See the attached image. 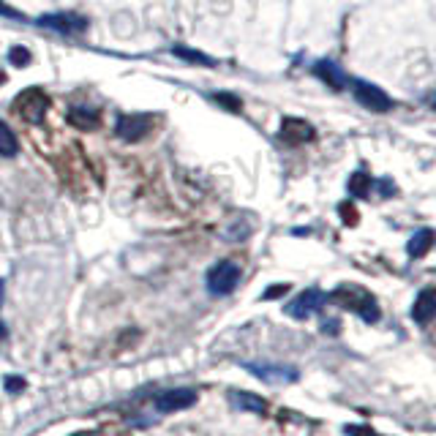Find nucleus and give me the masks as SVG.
<instances>
[{
  "instance_id": "obj_1",
  "label": "nucleus",
  "mask_w": 436,
  "mask_h": 436,
  "mask_svg": "<svg viewBox=\"0 0 436 436\" xmlns=\"http://www.w3.org/2000/svg\"><path fill=\"white\" fill-rule=\"evenodd\" d=\"M327 303L341 305V308H346V311L358 314L363 322H368V324H377L382 319V311H379L377 297H374L368 289H363V286H358V284L336 286V289L327 295Z\"/></svg>"
},
{
  "instance_id": "obj_2",
  "label": "nucleus",
  "mask_w": 436,
  "mask_h": 436,
  "mask_svg": "<svg viewBox=\"0 0 436 436\" xmlns=\"http://www.w3.org/2000/svg\"><path fill=\"white\" fill-rule=\"evenodd\" d=\"M240 278H243L240 265L232 262V259H221V262H216V265L208 270L205 284H208L210 295H216V297H227V295H232V292L237 289Z\"/></svg>"
},
{
  "instance_id": "obj_3",
  "label": "nucleus",
  "mask_w": 436,
  "mask_h": 436,
  "mask_svg": "<svg viewBox=\"0 0 436 436\" xmlns=\"http://www.w3.org/2000/svg\"><path fill=\"white\" fill-rule=\"evenodd\" d=\"M243 368L267 384H292L300 379V371L295 365H284V363H243Z\"/></svg>"
},
{
  "instance_id": "obj_4",
  "label": "nucleus",
  "mask_w": 436,
  "mask_h": 436,
  "mask_svg": "<svg viewBox=\"0 0 436 436\" xmlns=\"http://www.w3.org/2000/svg\"><path fill=\"white\" fill-rule=\"evenodd\" d=\"M349 88H352L355 98L360 101L365 110H371V112H390V110H393V101H390V95L384 93L382 88H377V85H371V82H363V79H355V76H349Z\"/></svg>"
},
{
  "instance_id": "obj_5",
  "label": "nucleus",
  "mask_w": 436,
  "mask_h": 436,
  "mask_svg": "<svg viewBox=\"0 0 436 436\" xmlns=\"http://www.w3.org/2000/svg\"><path fill=\"white\" fill-rule=\"evenodd\" d=\"M327 303V295H324L322 289H317V286H311V289H305L300 292L297 297H292L289 303L284 305V311L292 317V319H297V322H303L308 317H314L322 305Z\"/></svg>"
},
{
  "instance_id": "obj_6",
  "label": "nucleus",
  "mask_w": 436,
  "mask_h": 436,
  "mask_svg": "<svg viewBox=\"0 0 436 436\" xmlns=\"http://www.w3.org/2000/svg\"><path fill=\"white\" fill-rule=\"evenodd\" d=\"M47 107H49V98H47V93H44L41 88H28V90H22V93L17 95V104H14V110H17L28 123H33V126H38V123L44 120Z\"/></svg>"
},
{
  "instance_id": "obj_7",
  "label": "nucleus",
  "mask_w": 436,
  "mask_h": 436,
  "mask_svg": "<svg viewBox=\"0 0 436 436\" xmlns=\"http://www.w3.org/2000/svg\"><path fill=\"white\" fill-rule=\"evenodd\" d=\"M196 403V390L194 387H172V390H161L155 401H153V406H155V412H161V415H172V412H183V409H189Z\"/></svg>"
},
{
  "instance_id": "obj_8",
  "label": "nucleus",
  "mask_w": 436,
  "mask_h": 436,
  "mask_svg": "<svg viewBox=\"0 0 436 436\" xmlns=\"http://www.w3.org/2000/svg\"><path fill=\"white\" fill-rule=\"evenodd\" d=\"M36 25L41 28H52L60 36H79L88 30V19L82 14H74V11H57V14H47V17H38Z\"/></svg>"
},
{
  "instance_id": "obj_9",
  "label": "nucleus",
  "mask_w": 436,
  "mask_h": 436,
  "mask_svg": "<svg viewBox=\"0 0 436 436\" xmlns=\"http://www.w3.org/2000/svg\"><path fill=\"white\" fill-rule=\"evenodd\" d=\"M151 114H123V117H117V126H114V131L123 142H139V139H145L151 134Z\"/></svg>"
},
{
  "instance_id": "obj_10",
  "label": "nucleus",
  "mask_w": 436,
  "mask_h": 436,
  "mask_svg": "<svg viewBox=\"0 0 436 436\" xmlns=\"http://www.w3.org/2000/svg\"><path fill=\"white\" fill-rule=\"evenodd\" d=\"M278 139L289 145V148H297V145H305L314 139V129L308 120H300V117H284L281 120V129H278Z\"/></svg>"
},
{
  "instance_id": "obj_11",
  "label": "nucleus",
  "mask_w": 436,
  "mask_h": 436,
  "mask_svg": "<svg viewBox=\"0 0 436 436\" xmlns=\"http://www.w3.org/2000/svg\"><path fill=\"white\" fill-rule=\"evenodd\" d=\"M229 403L237 412H248V415H265L267 412V401L262 396H257V393H248V390H232Z\"/></svg>"
},
{
  "instance_id": "obj_12",
  "label": "nucleus",
  "mask_w": 436,
  "mask_h": 436,
  "mask_svg": "<svg viewBox=\"0 0 436 436\" xmlns=\"http://www.w3.org/2000/svg\"><path fill=\"white\" fill-rule=\"evenodd\" d=\"M436 314V289L434 286H425L415 297V305H412V319L418 324H428L434 319Z\"/></svg>"
},
{
  "instance_id": "obj_13",
  "label": "nucleus",
  "mask_w": 436,
  "mask_h": 436,
  "mask_svg": "<svg viewBox=\"0 0 436 436\" xmlns=\"http://www.w3.org/2000/svg\"><path fill=\"white\" fill-rule=\"evenodd\" d=\"M314 74L319 76L322 82H327L330 88H336V90H343V88L349 85V76L343 74L341 66L333 63V60H319V63H314Z\"/></svg>"
},
{
  "instance_id": "obj_14",
  "label": "nucleus",
  "mask_w": 436,
  "mask_h": 436,
  "mask_svg": "<svg viewBox=\"0 0 436 436\" xmlns=\"http://www.w3.org/2000/svg\"><path fill=\"white\" fill-rule=\"evenodd\" d=\"M431 246H434V232L425 227V229H418V232L412 235V240H409L406 251H409L412 259H420V257H425V254L431 251Z\"/></svg>"
},
{
  "instance_id": "obj_15",
  "label": "nucleus",
  "mask_w": 436,
  "mask_h": 436,
  "mask_svg": "<svg viewBox=\"0 0 436 436\" xmlns=\"http://www.w3.org/2000/svg\"><path fill=\"white\" fill-rule=\"evenodd\" d=\"M19 153V142H17V134L11 131V126L6 120H0V155L6 158H14Z\"/></svg>"
},
{
  "instance_id": "obj_16",
  "label": "nucleus",
  "mask_w": 436,
  "mask_h": 436,
  "mask_svg": "<svg viewBox=\"0 0 436 436\" xmlns=\"http://www.w3.org/2000/svg\"><path fill=\"white\" fill-rule=\"evenodd\" d=\"M346 186H349V194H352V196H368L371 189H374V177H371L368 172L360 170V172H355V175L349 177V183H346Z\"/></svg>"
},
{
  "instance_id": "obj_17",
  "label": "nucleus",
  "mask_w": 436,
  "mask_h": 436,
  "mask_svg": "<svg viewBox=\"0 0 436 436\" xmlns=\"http://www.w3.org/2000/svg\"><path fill=\"white\" fill-rule=\"evenodd\" d=\"M69 117H71V123H74L76 129H95L98 126V112L88 110V107H74Z\"/></svg>"
},
{
  "instance_id": "obj_18",
  "label": "nucleus",
  "mask_w": 436,
  "mask_h": 436,
  "mask_svg": "<svg viewBox=\"0 0 436 436\" xmlns=\"http://www.w3.org/2000/svg\"><path fill=\"white\" fill-rule=\"evenodd\" d=\"M172 55L183 57L186 63H199V66H208V69L216 66V60H213V57H208L205 52H196V49H189V47H172Z\"/></svg>"
},
{
  "instance_id": "obj_19",
  "label": "nucleus",
  "mask_w": 436,
  "mask_h": 436,
  "mask_svg": "<svg viewBox=\"0 0 436 436\" xmlns=\"http://www.w3.org/2000/svg\"><path fill=\"white\" fill-rule=\"evenodd\" d=\"M8 60H11V66H30V49H25V47H11L8 49Z\"/></svg>"
},
{
  "instance_id": "obj_20",
  "label": "nucleus",
  "mask_w": 436,
  "mask_h": 436,
  "mask_svg": "<svg viewBox=\"0 0 436 436\" xmlns=\"http://www.w3.org/2000/svg\"><path fill=\"white\" fill-rule=\"evenodd\" d=\"M213 98H216V101H218L221 107H227V110H232V112H240V110H243L240 98H235V95H232V93H216V95H213Z\"/></svg>"
},
{
  "instance_id": "obj_21",
  "label": "nucleus",
  "mask_w": 436,
  "mask_h": 436,
  "mask_svg": "<svg viewBox=\"0 0 436 436\" xmlns=\"http://www.w3.org/2000/svg\"><path fill=\"white\" fill-rule=\"evenodd\" d=\"M25 387H28V382L22 379V377H6V379H3V390H6V393H11V396L22 393Z\"/></svg>"
},
{
  "instance_id": "obj_22",
  "label": "nucleus",
  "mask_w": 436,
  "mask_h": 436,
  "mask_svg": "<svg viewBox=\"0 0 436 436\" xmlns=\"http://www.w3.org/2000/svg\"><path fill=\"white\" fill-rule=\"evenodd\" d=\"M286 292H289V284H273L270 289L262 292V300H276V297H281Z\"/></svg>"
},
{
  "instance_id": "obj_23",
  "label": "nucleus",
  "mask_w": 436,
  "mask_h": 436,
  "mask_svg": "<svg viewBox=\"0 0 436 436\" xmlns=\"http://www.w3.org/2000/svg\"><path fill=\"white\" fill-rule=\"evenodd\" d=\"M338 210H341V218L346 224H358V213H355V205H352V202H341Z\"/></svg>"
},
{
  "instance_id": "obj_24",
  "label": "nucleus",
  "mask_w": 436,
  "mask_h": 436,
  "mask_svg": "<svg viewBox=\"0 0 436 436\" xmlns=\"http://www.w3.org/2000/svg\"><path fill=\"white\" fill-rule=\"evenodd\" d=\"M343 434L346 436H377L368 425H343Z\"/></svg>"
},
{
  "instance_id": "obj_25",
  "label": "nucleus",
  "mask_w": 436,
  "mask_h": 436,
  "mask_svg": "<svg viewBox=\"0 0 436 436\" xmlns=\"http://www.w3.org/2000/svg\"><path fill=\"white\" fill-rule=\"evenodd\" d=\"M377 186H382V196H393L396 194V183L390 177H382V180H374Z\"/></svg>"
},
{
  "instance_id": "obj_26",
  "label": "nucleus",
  "mask_w": 436,
  "mask_h": 436,
  "mask_svg": "<svg viewBox=\"0 0 436 436\" xmlns=\"http://www.w3.org/2000/svg\"><path fill=\"white\" fill-rule=\"evenodd\" d=\"M338 327H341V322H338V319H324V322H322V333H324V336H327V333H330V336H338Z\"/></svg>"
},
{
  "instance_id": "obj_27",
  "label": "nucleus",
  "mask_w": 436,
  "mask_h": 436,
  "mask_svg": "<svg viewBox=\"0 0 436 436\" xmlns=\"http://www.w3.org/2000/svg\"><path fill=\"white\" fill-rule=\"evenodd\" d=\"M6 336H8V330H6V324L0 322V343L6 341Z\"/></svg>"
},
{
  "instance_id": "obj_28",
  "label": "nucleus",
  "mask_w": 436,
  "mask_h": 436,
  "mask_svg": "<svg viewBox=\"0 0 436 436\" xmlns=\"http://www.w3.org/2000/svg\"><path fill=\"white\" fill-rule=\"evenodd\" d=\"M3 292H6V286H3V278H0V305H3Z\"/></svg>"
},
{
  "instance_id": "obj_29",
  "label": "nucleus",
  "mask_w": 436,
  "mask_h": 436,
  "mask_svg": "<svg viewBox=\"0 0 436 436\" xmlns=\"http://www.w3.org/2000/svg\"><path fill=\"white\" fill-rule=\"evenodd\" d=\"M71 436H90V434H85V431H79V434H71Z\"/></svg>"
},
{
  "instance_id": "obj_30",
  "label": "nucleus",
  "mask_w": 436,
  "mask_h": 436,
  "mask_svg": "<svg viewBox=\"0 0 436 436\" xmlns=\"http://www.w3.org/2000/svg\"><path fill=\"white\" fill-rule=\"evenodd\" d=\"M3 82H6V74H0V85H3Z\"/></svg>"
}]
</instances>
